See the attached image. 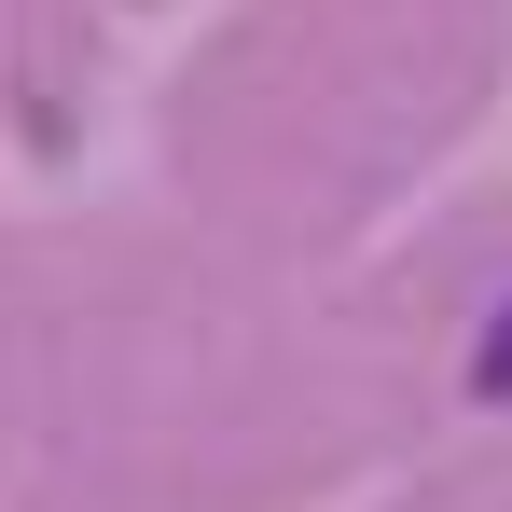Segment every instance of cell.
I'll return each mask as SVG.
<instances>
[{"instance_id": "1", "label": "cell", "mask_w": 512, "mask_h": 512, "mask_svg": "<svg viewBox=\"0 0 512 512\" xmlns=\"http://www.w3.org/2000/svg\"><path fill=\"white\" fill-rule=\"evenodd\" d=\"M471 388H485V402H512V305L485 319V346H471Z\"/></svg>"}]
</instances>
